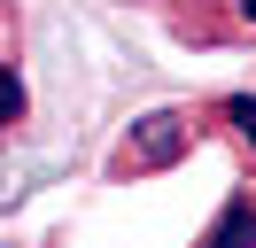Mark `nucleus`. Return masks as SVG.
I'll use <instances>...</instances> for the list:
<instances>
[{"label": "nucleus", "mask_w": 256, "mask_h": 248, "mask_svg": "<svg viewBox=\"0 0 256 248\" xmlns=\"http://www.w3.org/2000/svg\"><path fill=\"white\" fill-rule=\"evenodd\" d=\"M186 140H194L186 108H156V116H140V124L124 132V148H116V178H148V170H171L178 155H186Z\"/></svg>", "instance_id": "nucleus-1"}, {"label": "nucleus", "mask_w": 256, "mask_h": 248, "mask_svg": "<svg viewBox=\"0 0 256 248\" xmlns=\"http://www.w3.org/2000/svg\"><path fill=\"white\" fill-rule=\"evenodd\" d=\"M194 248H256V194H233L218 210V225H210Z\"/></svg>", "instance_id": "nucleus-2"}, {"label": "nucleus", "mask_w": 256, "mask_h": 248, "mask_svg": "<svg viewBox=\"0 0 256 248\" xmlns=\"http://www.w3.org/2000/svg\"><path fill=\"white\" fill-rule=\"evenodd\" d=\"M16 116H24V78L8 70V62H0V132H8Z\"/></svg>", "instance_id": "nucleus-3"}, {"label": "nucleus", "mask_w": 256, "mask_h": 248, "mask_svg": "<svg viewBox=\"0 0 256 248\" xmlns=\"http://www.w3.org/2000/svg\"><path fill=\"white\" fill-rule=\"evenodd\" d=\"M225 124H233V132L256 148V93H233V101H225Z\"/></svg>", "instance_id": "nucleus-4"}, {"label": "nucleus", "mask_w": 256, "mask_h": 248, "mask_svg": "<svg viewBox=\"0 0 256 248\" xmlns=\"http://www.w3.org/2000/svg\"><path fill=\"white\" fill-rule=\"evenodd\" d=\"M240 16H248V24H256V0H240Z\"/></svg>", "instance_id": "nucleus-5"}]
</instances>
